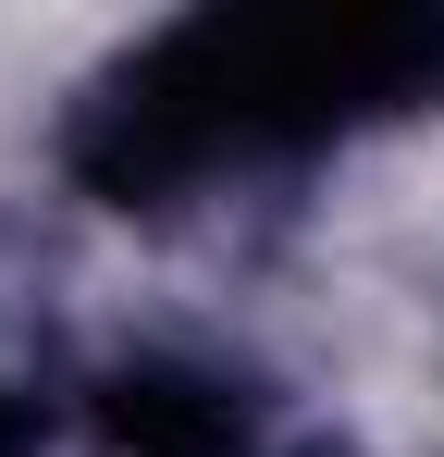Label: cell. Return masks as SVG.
<instances>
[{"label":"cell","instance_id":"6da1fadb","mask_svg":"<svg viewBox=\"0 0 444 457\" xmlns=\"http://www.w3.org/2000/svg\"><path fill=\"white\" fill-rule=\"evenodd\" d=\"M444 87V12H185L74 99L62 173L111 211H160L210 173L333 149Z\"/></svg>","mask_w":444,"mask_h":457},{"label":"cell","instance_id":"7a4b0ae2","mask_svg":"<svg viewBox=\"0 0 444 457\" xmlns=\"http://www.w3.org/2000/svg\"><path fill=\"white\" fill-rule=\"evenodd\" d=\"M86 420H99L111 457H308L284 420H272L259 383L198 371V359H124V371H99Z\"/></svg>","mask_w":444,"mask_h":457},{"label":"cell","instance_id":"3957f363","mask_svg":"<svg viewBox=\"0 0 444 457\" xmlns=\"http://www.w3.org/2000/svg\"><path fill=\"white\" fill-rule=\"evenodd\" d=\"M0 457H37V420H25V395L0 383Z\"/></svg>","mask_w":444,"mask_h":457}]
</instances>
